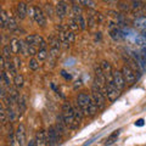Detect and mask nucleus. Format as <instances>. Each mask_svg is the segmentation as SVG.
<instances>
[{
    "label": "nucleus",
    "mask_w": 146,
    "mask_h": 146,
    "mask_svg": "<svg viewBox=\"0 0 146 146\" xmlns=\"http://www.w3.org/2000/svg\"><path fill=\"white\" fill-rule=\"evenodd\" d=\"M6 108V113H7V117H9V121L10 122H15L16 118H17V111H15L13 106H9V107H5Z\"/></svg>",
    "instance_id": "20"
},
{
    "label": "nucleus",
    "mask_w": 146,
    "mask_h": 146,
    "mask_svg": "<svg viewBox=\"0 0 146 146\" xmlns=\"http://www.w3.org/2000/svg\"><path fill=\"white\" fill-rule=\"evenodd\" d=\"M61 116L63 118V122L66 123V125L71 129H77L79 125V122H77L74 117V111H73V106L71 104L65 102L62 105V113Z\"/></svg>",
    "instance_id": "2"
},
{
    "label": "nucleus",
    "mask_w": 146,
    "mask_h": 146,
    "mask_svg": "<svg viewBox=\"0 0 146 146\" xmlns=\"http://www.w3.org/2000/svg\"><path fill=\"white\" fill-rule=\"evenodd\" d=\"M113 83L116 84V86L119 90H123L125 88V79L122 74V71H115L113 72Z\"/></svg>",
    "instance_id": "10"
},
{
    "label": "nucleus",
    "mask_w": 146,
    "mask_h": 146,
    "mask_svg": "<svg viewBox=\"0 0 146 146\" xmlns=\"http://www.w3.org/2000/svg\"><path fill=\"white\" fill-rule=\"evenodd\" d=\"M35 144L36 146H49L48 144V131L40 130L35 135Z\"/></svg>",
    "instance_id": "12"
},
{
    "label": "nucleus",
    "mask_w": 146,
    "mask_h": 146,
    "mask_svg": "<svg viewBox=\"0 0 146 146\" xmlns=\"http://www.w3.org/2000/svg\"><path fill=\"white\" fill-rule=\"evenodd\" d=\"M16 15H17V17L20 18V20H25V18L27 17V15H28V6H27V4H25L23 1L17 4Z\"/></svg>",
    "instance_id": "13"
},
{
    "label": "nucleus",
    "mask_w": 146,
    "mask_h": 146,
    "mask_svg": "<svg viewBox=\"0 0 146 146\" xmlns=\"http://www.w3.org/2000/svg\"><path fill=\"white\" fill-rule=\"evenodd\" d=\"M73 111H74V117H76L77 122H80L82 119H83V117L85 116L84 113H83V111H82V108L79 107V105H78V104L73 106Z\"/></svg>",
    "instance_id": "22"
},
{
    "label": "nucleus",
    "mask_w": 146,
    "mask_h": 146,
    "mask_svg": "<svg viewBox=\"0 0 146 146\" xmlns=\"http://www.w3.org/2000/svg\"><path fill=\"white\" fill-rule=\"evenodd\" d=\"M122 74L123 77H124V79H125V83L127 84H134L135 82H136V76H135V71L134 70H131V68L129 66H123L122 67Z\"/></svg>",
    "instance_id": "6"
},
{
    "label": "nucleus",
    "mask_w": 146,
    "mask_h": 146,
    "mask_svg": "<svg viewBox=\"0 0 146 146\" xmlns=\"http://www.w3.org/2000/svg\"><path fill=\"white\" fill-rule=\"evenodd\" d=\"M104 3H106V4H117L119 0H102Z\"/></svg>",
    "instance_id": "40"
},
{
    "label": "nucleus",
    "mask_w": 146,
    "mask_h": 146,
    "mask_svg": "<svg viewBox=\"0 0 146 146\" xmlns=\"http://www.w3.org/2000/svg\"><path fill=\"white\" fill-rule=\"evenodd\" d=\"M0 116H1V124L3 125H6L9 121V117H7V113H6V108L4 105H1V107H0Z\"/></svg>",
    "instance_id": "24"
},
{
    "label": "nucleus",
    "mask_w": 146,
    "mask_h": 146,
    "mask_svg": "<svg viewBox=\"0 0 146 146\" xmlns=\"http://www.w3.org/2000/svg\"><path fill=\"white\" fill-rule=\"evenodd\" d=\"M10 45H11V49H12V52L15 55H18L21 54V46H22V40L17 39V38H12L11 42H10Z\"/></svg>",
    "instance_id": "16"
},
{
    "label": "nucleus",
    "mask_w": 146,
    "mask_h": 146,
    "mask_svg": "<svg viewBox=\"0 0 146 146\" xmlns=\"http://www.w3.org/2000/svg\"><path fill=\"white\" fill-rule=\"evenodd\" d=\"M0 83H4V85L6 88H11V79H10V74L5 71V70H1V77H0Z\"/></svg>",
    "instance_id": "17"
},
{
    "label": "nucleus",
    "mask_w": 146,
    "mask_h": 146,
    "mask_svg": "<svg viewBox=\"0 0 146 146\" xmlns=\"http://www.w3.org/2000/svg\"><path fill=\"white\" fill-rule=\"evenodd\" d=\"M23 84H25V78H23V76L22 74H18L16 76V77H13V85H15V88H22L23 86Z\"/></svg>",
    "instance_id": "23"
},
{
    "label": "nucleus",
    "mask_w": 146,
    "mask_h": 146,
    "mask_svg": "<svg viewBox=\"0 0 146 146\" xmlns=\"http://www.w3.org/2000/svg\"><path fill=\"white\" fill-rule=\"evenodd\" d=\"M13 61H15V65H16V67H17V68H20V67H21V60L18 58V56H16V57H15V60H13Z\"/></svg>",
    "instance_id": "39"
},
{
    "label": "nucleus",
    "mask_w": 146,
    "mask_h": 146,
    "mask_svg": "<svg viewBox=\"0 0 146 146\" xmlns=\"http://www.w3.org/2000/svg\"><path fill=\"white\" fill-rule=\"evenodd\" d=\"M131 4H133L131 6H133L134 10H144V7H145L144 3L141 0H131Z\"/></svg>",
    "instance_id": "31"
},
{
    "label": "nucleus",
    "mask_w": 146,
    "mask_h": 146,
    "mask_svg": "<svg viewBox=\"0 0 146 146\" xmlns=\"http://www.w3.org/2000/svg\"><path fill=\"white\" fill-rule=\"evenodd\" d=\"M55 13H56V16L58 17V20H63L67 13H68V4L65 1V0H60L56 6H55Z\"/></svg>",
    "instance_id": "5"
},
{
    "label": "nucleus",
    "mask_w": 146,
    "mask_h": 146,
    "mask_svg": "<svg viewBox=\"0 0 146 146\" xmlns=\"http://www.w3.org/2000/svg\"><path fill=\"white\" fill-rule=\"evenodd\" d=\"M45 10H46V12L49 13V17H52V15H54V10H52V7H51V5L50 4H48L46 6H45Z\"/></svg>",
    "instance_id": "35"
},
{
    "label": "nucleus",
    "mask_w": 146,
    "mask_h": 146,
    "mask_svg": "<svg viewBox=\"0 0 146 146\" xmlns=\"http://www.w3.org/2000/svg\"><path fill=\"white\" fill-rule=\"evenodd\" d=\"M33 20L36 22V25L40 27H45L46 26V17H45V13L43 12V10L38 6H34V16Z\"/></svg>",
    "instance_id": "9"
},
{
    "label": "nucleus",
    "mask_w": 146,
    "mask_h": 146,
    "mask_svg": "<svg viewBox=\"0 0 146 146\" xmlns=\"http://www.w3.org/2000/svg\"><path fill=\"white\" fill-rule=\"evenodd\" d=\"M48 50L46 49H39L38 50V54H36V56L35 58L38 61H44V60H46V57H48Z\"/></svg>",
    "instance_id": "28"
},
{
    "label": "nucleus",
    "mask_w": 146,
    "mask_h": 146,
    "mask_svg": "<svg viewBox=\"0 0 146 146\" xmlns=\"http://www.w3.org/2000/svg\"><path fill=\"white\" fill-rule=\"evenodd\" d=\"M11 54L12 52V49H11V45L7 44V45H4L3 48V56L6 58V60H11Z\"/></svg>",
    "instance_id": "26"
},
{
    "label": "nucleus",
    "mask_w": 146,
    "mask_h": 146,
    "mask_svg": "<svg viewBox=\"0 0 146 146\" xmlns=\"http://www.w3.org/2000/svg\"><path fill=\"white\" fill-rule=\"evenodd\" d=\"M119 7L123 9L124 11H128V10H129V6H128V4H124V3H121V4H119Z\"/></svg>",
    "instance_id": "38"
},
{
    "label": "nucleus",
    "mask_w": 146,
    "mask_h": 146,
    "mask_svg": "<svg viewBox=\"0 0 146 146\" xmlns=\"http://www.w3.org/2000/svg\"><path fill=\"white\" fill-rule=\"evenodd\" d=\"M21 54L23 56H28L29 55V45L26 42H22V46H21Z\"/></svg>",
    "instance_id": "34"
},
{
    "label": "nucleus",
    "mask_w": 146,
    "mask_h": 146,
    "mask_svg": "<svg viewBox=\"0 0 146 146\" xmlns=\"http://www.w3.org/2000/svg\"><path fill=\"white\" fill-rule=\"evenodd\" d=\"M134 26L138 29L146 31V17H138V18H135Z\"/></svg>",
    "instance_id": "18"
},
{
    "label": "nucleus",
    "mask_w": 146,
    "mask_h": 146,
    "mask_svg": "<svg viewBox=\"0 0 146 146\" xmlns=\"http://www.w3.org/2000/svg\"><path fill=\"white\" fill-rule=\"evenodd\" d=\"M28 146H36V144H35V140H31L29 143H28Z\"/></svg>",
    "instance_id": "41"
},
{
    "label": "nucleus",
    "mask_w": 146,
    "mask_h": 146,
    "mask_svg": "<svg viewBox=\"0 0 146 146\" xmlns=\"http://www.w3.org/2000/svg\"><path fill=\"white\" fill-rule=\"evenodd\" d=\"M61 76L65 78L66 80H70V79H72V76L71 74H68V73L66 72V71H61Z\"/></svg>",
    "instance_id": "36"
},
{
    "label": "nucleus",
    "mask_w": 146,
    "mask_h": 146,
    "mask_svg": "<svg viewBox=\"0 0 146 146\" xmlns=\"http://www.w3.org/2000/svg\"><path fill=\"white\" fill-rule=\"evenodd\" d=\"M9 18H10V15H7V12L5 10H1V28L3 29L7 28Z\"/></svg>",
    "instance_id": "27"
},
{
    "label": "nucleus",
    "mask_w": 146,
    "mask_h": 146,
    "mask_svg": "<svg viewBox=\"0 0 146 146\" xmlns=\"http://www.w3.org/2000/svg\"><path fill=\"white\" fill-rule=\"evenodd\" d=\"M121 95V90L117 88L116 84L113 82H108L107 83V86H106V96L108 99V101H116V100L119 98Z\"/></svg>",
    "instance_id": "4"
},
{
    "label": "nucleus",
    "mask_w": 146,
    "mask_h": 146,
    "mask_svg": "<svg viewBox=\"0 0 146 146\" xmlns=\"http://www.w3.org/2000/svg\"><path fill=\"white\" fill-rule=\"evenodd\" d=\"M144 124H145V121L143 119V118H140V119H138V121L135 122V125L136 127H143Z\"/></svg>",
    "instance_id": "37"
},
{
    "label": "nucleus",
    "mask_w": 146,
    "mask_h": 146,
    "mask_svg": "<svg viewBox=\"0 0 146 146\" xmlns=\"http://www.w3.org/2000/svg\"><path fill=\"white\" fill-rule=\"evenodd\" d=\"M25 42L29 45H33V46H40L42 43L44 42V39L43 36H40L38 34H29L25 38Z\"/></svg>",
    "instance_id": "11"
},
{
    "label": "nucleus",
    "mask_w": 146,
    "mask_h": 146,
    "mask_svg": "<svg viewBox=\"0 0 146 146\" xmlns=\"http://www.w3.org/2000/svg\"><path fill=\"white\" fill-rule=\"evenodd\" d=\"M78 3H79L80 6L91 9V10L96 9V3H95V0H78Z\"/></svg>",
    "instance_id": "21"
},
{
    "label": "nucleus",
    "mask_w": 146,
    "mask_h": 146,
    "mask_svg": "<svg viewBox=\"0 0 146 146\" xmlns=\"http://www.w3.org/2000/svg\"><path fill=\"white\" fill-rule=\"evenodd\" d=\"M110 36H111L115 42H121V40L124 39V32L121 31L118 27H116V28H111L110 29Z\"/></svg>",
    "instance_id": "14"
},
{
    "label": "nucleus",
    "mask_w": 146,
    "mask_h": 146,
    "mask_svg": "<svg viewBox=\"0 0 146 146\" xmlns=\"http://www.w3.org/2000/svg\"><path fill=\"white\" fill-rule=\"evenodd\" d=\"M15 133H16V143L18 146H28L27 139H26V129L23 124L18 125Z\"/></svg>",
    "instance_id": "7"
},
{
    "label": "nucleus",
    "mask_w": 146,
    "mask_h": 146,
    "mask_svg": "<svg viewBox=\"0 0 146 146\" xmlns=\"http://www.w3.org/2000/svg\"><path fill=\"white\" fill-rule=\"evenodd\" d=\"M77 18V21H78V23H79V27H80V29L82 31H84L85 28H86V21H85V18H84V16L83 15H80V16H78V17H76Z\"/></svg>",
    "instance_id": "33"
},
{
    "label": "nucleus",
    "mask_w": 146,
    "mask_h": 146,
    "mask_svg": "<svg viewBox=\"0 0 146 146\" xmlns=\"http://www.w3.org/2000/svg\"><path fill=\"white\" fill-rule=\"evenodd\" d=\"M28 67L32 71H36L39 68V61L36 60V58H31L29 62H28Z\"/></svg>",
    "instance_id": "32"
},
{
    "label": "nucleus",
    "mask_w": 146,
    "mask_h": 146,
    "mask_svg": "<svg viewBox=\"0 0 146 146\" xmlns=\"http://www.w3.org/2000/svg\"><path fill=\"white\" fill-rule=\"evenodd\" d=\"M7 138H9V145H10V146H15L16 133H13L11 125H10V128H9V130H7Z\"/></svg>",
    "instance_id": "25"
},
{
    "label": "nucleus",
    "mask_w": 146,
    "mask_h": 146,
    "mask_svg": "<svg viewBox=\"0 0 146 146\" xmlns=\"http://www.w3.org/2000/svg\"><path fill=\"white\" fill-rule=\"evenodd\" d=\"M54 127H55V129L58 131V134H60L61 136L67 134V125H66V123L63 122L62 116H60L57 118V122H56V124H55Z\"/></svg>",
    "instance_id": "15"
},
{
    "label": "nucleus",
    "mask_w": 146,
    "mask_h": 146,
    "mask_svg": "<svg viewBox=\"0 0 146 146\" xmlns=\"http://www.w3.org/2000/svg\"><path fill=\"white\" fill-rule=\"evenodd\" d=\"M119 131H121V130H116V131H113V133L108 136V139L106 140V143H105V145L107 146V145H111V144L115 143V141L117 140V138H118V135H119Z\"/></svg>",
    "instance_id": "29"
},
{
    "label": "nucleus",
    "mask_w": 146,
    "mask_h": 146,
    "mask_svg": "<svg viewBox=\"0 0 146 146\" xmlns=\"http://www.w3.org/2000/svg\"><path fill=\"white\" fill-rule=\"evenodd\" d=\"M77 104L79 105L82 111L85 116H95L98 112L99 107L96 106L94 99L91 98V95H88L85 93H80L77 98Z\"/></svg>",
    "instance_id": "1"
},
{
    "label": "nucleus",
    "mask_w": 146,
    "mask_h": 146,
    "mask_svg": "<svg viewBox=\"0 0 146 146\" xmlns=\"http://www.w3.org/2000/svg\"><path fill=\"white\" fill-rule=\"evenodd\" d=\"M61 135L58 134V131L55 129V127H50L48 130V144L49 146H55L56 144L60 143Z\"/></svg>",
    "instance_id": "8"
},
{
    "label": "nucleus",
    "mask_w": 146,
    "mask_h": 146,
    "mask_svg": "<svg viewBox=\"0 0 146 146\" xmlns=\"http://www.w3.org/2000/svg\"><path fill=\"white\" fill-rule=\"evenodd\" d=\"M68 28H70L71 31H73V32H78L80 29L79 23H78V21H77L76 17H72L71 16L70 21H68Z\"/></svg>",
    "instance_id": "19"
},
{
    "label": "nucleus",
    "mask_w": 146,
    "mask_h": 146,
    "mask_svg": "<svg viewBox=\"0 0 146 146\" xmlns=\"http://www.w3.org/2000/svg\"><path fill=\"white\" fill-rule=\"evenodd\" d=\"M7 29L10 32H13L17 29V22L16 20L13 18L12 16H10V18H9V23H7Z\"/></svg>",
    "instance_id": "30"
},
{
    "label": "nucleus",
    "mask_w": 146,
    "mask_h": 146,
    "mask_svg": "<svg viewBox=\"0 0 146 146\" xmlns=\"http://www.w3.org/2000/svg\"><path fill=\"white\" fill-rule=\"evenodd\" d=\"M91 98L94 99L99 110L105 108V106H106V95L96 84H93V86H91Z\"/></svg>",
    "instance_id": "3"
}]
</instances>
